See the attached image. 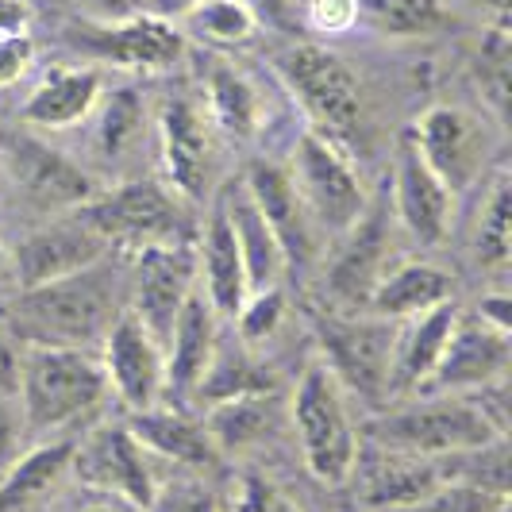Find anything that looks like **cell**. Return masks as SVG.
Returning a JSON list of instances; mask_svg holds the SVG:
<instances>
[{"label": "cell", "instance_id": "6da1fadb", "mask_svg": "<svg viewBox=\"0 0 512 512\" xmlns=\"http://www.w3.org/2000/svg\"><path fill=\"white\" fill-rule=\"evenodd\" d=\"M120 316V278L101 258L97 266L47 285L20 289L4 308V324L24 347H89Z\"/></svg>", "mask_w": 512, "mask_h": 512}, {"label": "cell", "instance_id": "7a4b0ae2", "mask_svg": "<svg viewBox=\"0 0 512 512\" xmlns=\"http://www.w3.org/2000/svg\"><path fill=\"white\" fill-rule=\"evenodd\" d=\"M505 420V385H493L470 397H420L405 409L385 412L366 436L385 451L443 462L509 439Z\"/></svg>", "mask_w": 512, "mask_h": 512}, {"label": "cell", "instance_id": "3957f363", "mask_svg": "<svg viewBox=\"0 0 512 512\" xmlns=\"http://www.w3.org/2000/svg\"><path fill=\"white\" fill-rule=\"evenodd\" d=\"M108 378L101 359L81 347H24L16 401L27 432H58L74 420H85L104 405Z\"/></svg>", "mask_w": 512, "mask_h": 512}, {"label": "cell", "instance_id": "277c9868", "mask_svg": "<svg viewBox=\"0 0 512 512\" xmlns=\"http://www.w3.org/2000/svg\"><path fill=\"white\" fill-rule=\"evenodd\" d=\"M289 420H293L308 474L320 486H347L355 478L362 443L351 424L347 393L320 359L308 362L305 374L297 378L293 401H289Z\"/></svg>", "mask_w": 512, "mask_h": 512}, {"label": "cell", "instance_id": "5b68a950", "mask_svg": "<svg viewBox=\"0 0 512 512\" xmlns=\"http://www.w3.org/2000/svg\"><path fill=\"white\" fill-rule=\"evenodd\" d=\"M274 70L289 97L305 112L308 131L347 143L362 124V89L355 70L328 47L293 43L274 58Z\"/></svg>", "mask_w": 512, "mask_h": 512}, {"label": "cell", "instance_id": "8992f818", "mask_svg": "<svg viewBox=\"0 0 512 512\" xmlns=\"http://www.w3.org/2000/svg\"><path fill=\"white\" fill-rule=\"evenodd\" d=\"M81 212L104 235V243L124 255H135L143 247L193 243L185 201L162 181H120L81 205Z\"/></svg>", "mask_w": 512, "mask_h": 512}, {"label": "cell", "instance_id": "52a82bcc", "mask_svg": "<svg viewBox=\"0 0 512 512\" xmlns=\"http://www.w3.org/2000/svg\"><path fill=\"white\" fill-rule=\"evenodd\" d=\"M289 178L297 185V197L316 231L347 235L370 208L362 178L355 174V162L347 158L343 143H335L320 131H305L297 139Z\"/></svg>", "mask_w": 512, "mask_h": 512}, {"label": "cell", "instance_id": "ba28073f", "mask_svg": "<svg viewBox=\"0 0 512 512\" xmlns=\"http://www.w3.org/2000/svg\"><path fill=\"white\" fill-rule=\"evenodd\" d=\"M324 366L343 385V393H355L366 405H382L393 397V339L397 324L378 316H324L316 324Z\"/></svg>", "mask_w": 512, "mask_h": 512}, {"label": "cell", "instance_id": "9c48e42d", "mask_svg": "<svg viewBox=\"0 0 512 512\" xmlns=\"http://www.w3.org/2000/svg\"><path fill=\"white\" fill-rule=\"evenodd\" d=\"M0 174L12 181L35 208L70 212L97 197L93 178L77 166L70 154L54 151L39 135L20 128L0 131Z\"/></svg>", "mask_w": 512, "mask_h": 512}, {"label": "cell", "instance_id": "30bf717a", "mask_svg": "<svg viewBox=\"0 0 512 512\" xmlns=\"http://www.w3.org/2000/svg\"><path fill=\"white\" fill-rule=\"evenodd\" d=\"M412 143L420 158L432 166L436 174L455 197L470 193L482 170L489 166L493 154V135L489 124L478 120L474 112H466L459 104H432L416 124H412Z\"/></svg>", "mask_w": 512, "mask_h": 512}, {"label": "cell", "instance_id": "8fae6325", "mask_svg": "<svg viewBox=\"0 0 512 512\" xmlns=\"http://www.w3.org/2000/svg\"><path fill=\"white\" fill-rule=\"evenodd\" d=\"M81 51L101 58L108 66H120L131 74H166L185 58V35L170 20L151 12H131L112 24H81L70 31Z\"/></svg>", "mask_w": 512, "mask_h": 512}, {"label": "cell", "instance_id": "7c38bea8", "mask_svg": "<svg viewBox=\"0 0 512 512\" xmlns=\"http://www.w3.org/2000/svg\"><path fill=\"white\" fill-rule=\"evenodd\" d=\"M512 366V339L509 332H497L482 324L478 316H459L455 332L439 355L432 378L416 397H470L493 385H505Z\"/></svg>", "mask_w": 512, "mask_h": 512}, {"label": "cell", "instance_id": "4fadbf2b", "mask_svg": "<svg viewBox=\"0 0 512 512\" xmlns=\"http://www.w3.org/2000/svg\"><path fill=\"white\" fill-rule=\"evenodd\" d=\"M77 478L104 497H120L135 509H151L158 493V474L143 443L131 436L128 424H104L74 451Z\"/></svg>", "mask_w": 512, "mask_h": 512}, {"label": "cell", "instance_id": "5bb4252c", "mask_svg": "<svg viewBox=\"0 0 512 512\" xmlns=\"http://www.w3.org/2000/svg\"><path fill=\"white\" fill-rule=\"evenodd\" d=\"M131 262H135V278H131L128 312H135L139 324L166 347L181 305L197 289V251L193 243L143 247L131 255Z\"/></svg>", "mask_w": 512, "mask_h": 512}, {"label": "cell", "instance_id": "9a60e30c", "mask_svg": "<svg viewBox=\"0 0 512 512\" xmlns=\"http://www.w3.org/2000/svg\"><path fill=\"white\" fill-rule=\"evenodd\" d=\"M101 370L108 393H116L131 412L162 405L166 393V347L154 339L135 312H120L104 332Z\"/></svg>", "mask_w": 512, "mask_h": 512}, {"label": "cell", "instance_id": "2e32d148", "mask_svg": "<svg viewBox=\"0 0 512 512\" xmlns=\"http://www.w3.org/2000/svg\"><path fill=\"white\" fill-rule=\"evenodd\" d=\"M108 255H112V247L104 243V235L89 224V216L81 208H74L27 239L20 255L12 258V274L20 278V289H31V285L81 274Z\"/></svg>", "mask_w": 512, "mask_h": 512}, {"label": "cell", "instance_id": "e0dca14e", "mask_svg": "<svg viewBox=\"0 0 512 512\" xmlns=\"http://www.w3.org/2000/svg\"><path fill=\"white\" fill-rule=\"evenodd\" d=\"M455 201L459 197L420 158L412 135H401L397 154H393V216L401 231L420 247H439L451 228Z\"/></svg>", "mask_w": 512, "mask_h": 512}, {"label": "cell", "instance_id": "ac0fdd59", "mask_svg": "<svg viewBox=\"0 0 512 512\" xmlns=\"http://www.w3.org/2000/svg\"><path fill=\"white\" fill-rule=\"evenodd\" d=\"M158 154L166 185L185 205L201 201L212 170V124L193 101L170 97L158 108Z\"/></svg>", "mask_w": 512, "mask_h": 512}, {"label": "cell", "instance_id": "d6986e66", "mask_svg": "<svg viewBox=\"0 0 512 512\" xmlns=\"http://www.w3.org/2000/svg\"><path fill=\"white\" fill-rule=\"evenodd\" d=\"M239 185L247 189V197L255 201L262 220L270 224L274 239L282 243L285 262L289 266H305L308 258H312V251H316V224L308 220L289 170L278 166V162L258 158V162L247 166V174H243Z\"/></svg>", "mask_w": 512, "mask_h": 512}, {"label": "cell", "instance_id": "ffe728a7", "mask_svg": "<svg viewBox=\"0 0 512 512\" xmlns=\"http://www.w3.org/2000/svg\"><path fill=\"white\" fill-rule=\"evenodd\" d=\"M104 97V77L93 66H54L27 93L20 120L39 131H66L85 124Z\"/></svg>", "mask_w": 512, "mask_h": 512}, {"label": "cell", "instance_id": "44dd1931", "mask_svg": "<svg viewBox=\"0 0 512 512\" xmlns=\"http://www.w3.org/2000/svg\"><path fill=\"white\" fill-rule=\"evenodd\" d=\"M378 455L362 470L359 501L366 509L378 512H409L424 505L447 478H443V462L420 459V455H401V451H385L374 447Z\"/></svg>", "mask_w": 512, "mask_h": 512}, {"label": "cell", "instance_id": "7402d4cb", "mask_svg": "<svg viewBox=\"0 0 512 512\" xmlns=\"http://www.w3.org/2000/svg\"><path fill=\"white\" fill-rule=\"evenodd\" d=\"M459 316L462 312L455 308V301H443V305H432L409 320H401L397 339H393V393H420L424 389L447 339L455 332V324H459Z\"/></svg>", "mask_w": 512, "mask_h": 512}, {"label": "cell", "instance_id": "603a6c76", "mask_svg": "<svg viewBox=\"0 0 512 512\" xmlns=\"http://www.w3.org/2000/svg\"><path fill=\"white\" fill-rule=\"evenodd\" d=\"M216 324H220V316L197 285L189 293V301L181 305L170 339H166V389L170 393H193L197 382L205 378L212 355H216V343H220Z\"/></svg>", "mask_w": 512, "mask_h": 512}, {"label": "cell", "instance_id": "cb8c5ba5", "mask_svg": "<svg viewBox=\"0 0 512 512\" xmlns=\"http://www.w3.org/2000/svg\"><path fill=\"white\" fill-rule=\"evenodd\" d=\"M128 432L143 443L147 455L174 462V466H181V470H197V474H205V470H212V466L220 462V451H216V443H212L205 424L189 420V416L178 409L151 405V409L131 412Z\"/></svg>", "mask_w": 512, "mask_h": 512}, {"label": "cell", "instance_id": "d4e9b609", "mask_svg": "<svg viewBox=\"0 0 512 512\" xmlns=\"http://www.w3.org/2000/svg\"><path fill=\"white\" fill-rule=\"evenodd\" d=\"M205 116L228 139H258L266 128V101L255 77L228 58H208L205 66Z\"/></svg>", "mask_w": 512, "mask_h": 512}, {"label": "cell", "instance_id": "484cf974", "mask_svg": "<svg viewBox=\"0 0 512 512\" xmlns=\"http://www.w3.org/2000/svg\"><path fill=\"white\" fill-rule=\"evenodd\" d=\"M451 293H455V282L447 270H439L436 262H424V258H405V262L382 270V278L370 289L366 312L378 320L401 324L424 308L451 301Z\"/></svg>", "mask_w": 512, "mask_h": 512}, {"label": "cell", "instance_id": "4316f807", "mask_svg": "<svg viewBox=\"0 0 512 512\" xmlns=\"http://www.w3.org/2000/svg\"><path fill=\"white\" fill-rule=\"evenodd\" d=\"M220 205L228 212V224L235 231V247L243 258V274H247V293H262V289H278L289 270L285 262L282 243L274 239L270 224L262 220V212L255 208V201L247 197L243 185H228Z\"/></svg>", "mask_w": 512, "mask_h": 512}, {"label": "cell", "instance_id": "83f0119b", "mask_svg": "<svg viewBox=\"0 0 512 512\" xmlns=\"http://www.w3.org/2000/svg\"><path fill=\"white\" fill-rule=\"evenodd\" d=\"M197 282L205 301L216 308V316H235L247 293V274H243V258L235 247V231L228 224V212L216 201L208 212L205 235H201V266H197Z\"/></svg>", "mask_w": 512, "mask_h": 512}, {"label": "cell", "instance_id": "f1b7e54d", "mask_svg": "<svg viewBox=\"0 0 512 512\" xmlns=\"http://www.w3.org/2000/svg\"><path fill=\"white\" fill-rule=\"evenodd\" d=\"M385 212H362V220L347 231V243H343V255L335 258L332 266V293L339 297V305L347 312L366 308L370 301V289L382 278L385 262Z\"/></svg>", "mask_w": 512, "mask_h": 512}, {"label": "cell", "instance_id": "f546056e", "mask_svg": "<svg viewBox=\"0 0 512 512\" xmlns=\"http://www.w3.org/2000/svg\"><path fill=\"white\" fill-rule=\"evenodd\" d=\"M74 439H47L16 455L0 470V512H24L51 497V489L74 470Z\"/></svg>", "mask_w": 512, "mask_h": 512}, {"label": "cell", "instance_id": "4dcf8cb0", "mask_svg": "<svg viewBox=\"0 0 512 512\" xmlns=\"http://www.w3.org/2000/svg\"><path fill=\"white\" fill-rule=\"evenodd\" d=\"M282 424V397L278 389H262V393H243V397H228L220 405H208V436L216 443L220 455H235V451H251L258 443L274 439Z\"/></svg>", "mask_w": 512, "mask_h": 512}, {"label": "cell", "instance_id": "1f68e13d", "mask_svg": "<svg viewBox=\"0 0 512 512\" xmlns=\"http://www.w3.org/2000/svg\"><path fill=\"white\" fill-rule=\"evenodd\" d=\"M262 389H278V382H274V374L251 355V347L235 343L228 351L224 343H216L212 366L205 370V378L197 382V397L208 401V405H220V401H228V397L262 393Z\"/></svg>", "mask_w": 512, "mask_h": 512}, {"label": "cell", "instance_id": "d6a6232c", "mask_svg": "<svg viewBox=\"0 0 512 512\" xmlns=\"http://www.w3.org/2000/svg\"><path fill=\"white\" fill-rule=\"evenodd\" d=\"M474 262L486 270H501L512 258V181L501 170L486 193V205L478 212L474 239H470Z\"/></svg>", "mask_w": 512, "mask_h": 512}, {"label": "cell", "instance_id": "836d02e7", "mask_svg": "<svg viewBox=\"0 0 512 512\" xmlns=\"http://www.w3.org/2000/svg\"><path fill=\"white\" fill-rule=\"evenodd\" d=\"M443 0H359V24H370L389 39H424L447 27Z\"/></svg>", "mask_w": 512, "mask_h": 512}, {"label": "cell", "instance_id": "e575fe53", "mask_svg": "<svg viewBox=\"0 0 512 512\" xmlns=\"http://www.w3.org/2000/svg\"><path fill=\"white\" fill-rule=\"evenodd\" d=\"M93 116H97V147H101L104 158H124L147 128L143 97L131 85L104 93Z\"/></svg>", "mask_w": 512, "mask_h": 512}, {"label": "cell", "instance_id": "d590c367", "mask_svg": "<svg viewBox=\"0 0 512 512\" xmlns=\"http://www.w3.org/2000/svg\"><path fill=\"white\" fill-rule=\"evenodd\" d=\"M181 20L208 47H243V43H251L258 35L255 16L239 0H201Z\"/></svg>", "mask_w": 512, "mask_h": 512}, {"label": "cell", "instance_id": "8d00e7d4", "mask_svg": "<svg viewBox=\"0 0 512 512\" xmlns=\"http://www.w3.org/2000/svg\"><path fill=\"white\" fill-rule=\"evenodd\" d=\"M285 312H289V305H285V293L282 285L278 289H262V293H251L247 301H243V308L231 316L235 324H239V343L243 347H258V343H266L270 335L282 328Z\"/></svg>", "mask_w": 512, "mask_h": 512}, {"label": "cell", "instance_id": "74e56055", "mask_svg": "<svg viewBox=\"0 0 512 512\" xmlns=\"http://www.w3.org/2000/svg\"><path fill=\"white\" fill-rule=\"evenodd\" d=\"M505 509H509V497L470 486V482L447 478L424 505H416L409 512H505Z\"/></svg>", "mask_w": 512, "mask_h": 512}, {"label": "cell", "instance_id": "f35d334b", "mask_svg": "<svg viewBox=\"0 0 512 512\" xmlns=\"http://www.w3.org/2000/svg\"><path fill=\"white\" fill-rule=\"evenodd\" d=\"M147 512H220V505L201 478H178V482H158Z\"/></svg>", "mask_w": 512, "mask_h": 512}, {"label": "cell", "instance_id": "ab89813d", "mask_svg": "<svg viewBox=\"0 0 512 512\" xmlns=\"http://www.w3.org/2000/svg\"><path fill=\"white\" fill-rule=\"evenodd\" d=\"M301 24L316 35H343L359 24V0H305Z\"/></svg>", "mask_w": 512, "mask_h": 512}, {"label": "cell", "instance_id": "60d3db41", "mask_svg": "<svg viewBox=\"0 0 512 512\" xmlns=\"http://www.w3.org/2000/svg\"><path fill=\"white\" fill-rule=\"evenodd\" d=\"M235 512H305L297 501H289L282 489L270 486V478L262 474H247L239 482V497H235Z\"/></svg>", "mask_w": 512, "mask_h": 512}, {"label": "cell", "instance_id": "b9f144b4", "mask_svg": "<svg viewBox=\"0 0 512 512\" xmlns=\"http://www.w3.org/2000/svg\"><path fill=\"white\" fill-rule=\"evenodd\" d=\"M35 62V39L31 35H0V89H12L24 81Z\"/></svg>", "mask_w": 512, "mask_h": 512}, {"label": "cell", "instance_id": "7bdbcfd3", "mask_svg": "<svg viewBox=\"0 0 512 512\" xmlns=\"http://www.w3.org/2000/svg\"><path fill=\"white\" fill-rule=\"evenodd\" d=\"M258 27H270L278 35H297L301 31V12H297V0H239Z\"/></svg>", "mask_w": 512, "mask_h": 512}, {"label": "cell", "instance_id": "ee69618b", "mask_svg": "<svg viewBox=\"0 0 512 512\" xmlns=\"http://www.w3.org/2000/svg\"><path fill=\"white\" fill-rule=\"evenodd\" d=\"M24 412L12 393H0V470L20 455V439H24Z\"/></svg>", "mask_w": 512, "mask_h": 512}, {"label": "cell", "instance_id": "f6af8a7d", "mask_svg": "<svg viewBox=\"0 0 512 512\" xmlns=\"http://www.w3.org/2000/svg\"><path fill=\"white\" fill-rule=\"evenodd\" d=\"M20 362H24V343L12 335V328H8L4 316H0V393H12V397H16Z\"/></svg>", "mask_w": 512, "mask_h": 512}, {"label": "cell", "instance_id": "bcb514c9", "mask_svg": "<svg viewBox=\"0 0 512 512\" xmlns=\"http://www.w3.org/2000/svg\"><path fill=\"white\" fill-rule=\"evenodd\" d=\"M74 4L93 24H112V20H124L131 12H139V0H74Z\"/></svg>", "mask_w": 512, "mask_h": 512}, {"label": "cell", "instance_id": "7dc6e473", "mask_svg": "<svg viewBox=\"0 0 512 512\" xmlns=\"http://www.w3.org/2000/svg\"><path fill=\"white\" fill-rule=\"evenodd\" d=\"M478 320L497 328V332H512V305H509V293H489L482 297L478 305Z\"/></svg>", "mask_w": 512, "mask_h": 512}, {"label": "cell", "instance_id": "c3c4849f", "mask_svg": "<svg viewBox=\"0 0 512 512\" xmlns=\"http://www.w3.org/2000/svg\"><path fill=\"white\" fill-rule=\"evenodd\" d=\"M31 27V4L27 0H0V35H24Z\"/></svg>", "mask_w": 512, "mask_h": 512}, {"label": "cell", "instance_id": "681fc988", "mask_svg": "<svg viewBox=\"0 0 512 512\" xmlns=\"http://www.w3.org/2000/svg\"><path fill=\"white\" fill-rule=\"evenodd\" d=\"M197 4H201V0H143L139 8H143V12H151V16H162V20H170V24H174V20H181V16H189Z\"/></svg>", "mask_w": 512, "mask_h": 512}, {"label": "cell", "instance_id": "f907efd6", "mask_svg": "<svg viewBox=\"0 0 512 512\" xmlns=\"http://www.w3.org/2000/svg\"><path fill=\"white\" fill-rule=\"evenodd\" d=\"M70 512H143V509H135V505H128V501H120V497H104V493H97V501L77 505V509H70Z\"/></svg>", "mask_w": 512, "mask_h": 512}, {"label": "cell", "instance_id": "816d5d0a", "mask_svg": "<svg viewBox=\"0 0 512 512\" xmlns=\"http://www.w3.org/2000/svg\"><path fill=\"white\" fill-rule=\"evenodd\" d=\"M462 4L489 12V16H493V24H505V20H509V0H462Z\"/></svg>", "mask_w": 512, "mask_h": 512}, {"label": "cell", "instance_id": "f5cc1de1", "mask_svg": "<svg viewBox=\"0 0 512 512\" xmlns=\"http://www.w3.org/2000/svg\"><path fill=\"white\" fill-rule=\"evenodd\" d=\"M8 274H12V255H8V247L0 243V282H4Z\"/></svg>", "mask_w": 512, "mask_h": 512}, {"label": "cell", "instance_id": "db71d44e", "mask_svg": "<svg viewBox=\"0 0 512 512\" xmlns=\"http://www.w3.org/2000/svg\"><path fill=\"white\" fill-rule=\"evenodd\" d=\"M139 4H143V0H139Z\"/></svg>", "mask_w": 512, "mask_h": 512}, {"label": "cell", "instance_id": "11a10c76", "mask_svg": "<svg viewBox=\"0 0 512 512\" xmlns=\"http://www.w3.org/2000/svg\"><path fill=\"white\" fill-rule=\"evenodd\" d=\"M0 178H4V174H0Z\"/></svg>", "mask_w": 512, "mask_h": 512}]
</instances>
